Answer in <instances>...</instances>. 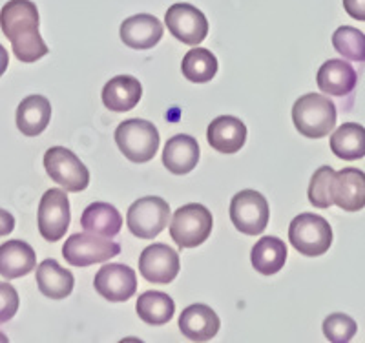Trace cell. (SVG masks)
<instances>
[{"label": "cell", "mask_w": 365, "mask_h": 343, "mask_svg": "<svg viewBox=\"0 0 365 343\" xmlns=\"http://www.w3.org/2000/svg\"><path fill=\"white\" fill-rule=\"evenodd\" d=\"M0 28L19 61L31 64L50 53L38 34V9L31 0H9L0 11Z\"/></svg>", "instance_id": "obj_1"}, {"label": "cell", "mask_w": 365, "mask_h": 343, "mask_svg": "<svg viewBox=\"0 0 365 343\" xmlns=\"http://www.w3.org/2000/svg\"><path fill=\"white\" fill-rule=\"evenodd\" d=\"M292 121L302 135L322 139L336 126V106L329 97L307 93L299 97L292 106Z\"/></svg>", "instance_id": "obj_2"}, {"label": "cell", "mask_w": 365, "mask_h": 343, "mask_svg": "<svg viewBox=\"0 0 365 343\" xmlns=\"http://www.w3.org/2000/svg\"><path fill=\"white\" fill-rule=\"evenodd\" d=\"M115 143L132 163H148L159 150V132L145 119H128L115 130Z\"/></svg>", "instance_id": "obj_3"}, {"label": "cell", "mask_w": 365, "mask_h": 343, "mask_svg": "<svg viewBox=\"0 0 365 343\" xmlns=\"http://www.w3.org/2000/svg\"><path fill=\"white\" fill-rule=\"evenodd\" d=\"M289 241L303 256H324L332 245V228L322 215L299 214L291 221Z\"/></svg>", "instance_id": "obj_4"}, {"label": "cell", "mask_w": 365, "mask_h": 343, "mask_svg": "<svg viewBox=\"0 0 365 343\" xmlns=\"http://www.w3.org/2000/svg\"><path fill=\"white\" fill-rule=\"evenodd\" d=\"M214 220L207 207L190 203L178 208L172 217L170 236L181 248H195L208 240Z\"/></svg>", "instance_id": "obj_5"}, {"label": "cell", "mask_w": 365, "mask_h": 343, "mask_svg": "<svg viewBox=\"0 0 365 343\" xmlns=\"http://www.w3.org/2000/svg\"><path fill=\"white\" fill-rule=\"evenodd\" d=\"M168 217H170L168 203L158 195H148L132 203L126 214V223L133 236L141 240H154L166 228Z\"/></svg>", "instance_id": "obj_6"}, {"label": "cell", "mask_w": 365, "mask_h": 343, "mask_svg": "<svg viewBox=\"0 0 365 343\" xmlns=\"http://www.w3.org/2000/svg\"><path fill=\"white\" fill-rule=\"evenodd\" d=\"M44 168L66 192H83L90 185V172L71 150L53 146L44 153Z\"/></svg>", "instance_id": "obj_7"}, {"label": "cell", "mask_w": 365, "mask_h": 343, "mask_svg": "<svg viewBox=\"0 0 365 343\" xmlns=\"http://www.w3.org/2000/svg\"><path fill=\"white\" fill-rule=\"evenodd\" d=\"M119 243H113L110 237H101L91 232L73 234L66 240L63 247V256L73 267H90L96 263H104L119 256Z\"/></svg>", "instance_id": "obj_8"}, {"label": "cell", "mask_w": 365, "mask_h": 343, "mask_svg": "<svg viewBox=\"0 0 365 343\" xmlns=\"http://www.w3.org/2000/svg\"><path fill=\"white\" fill-rule=\"evenodd\" d=\"M269 203L259 192L241 190L230 201V220L240 232L257 236L269 225Z\"/></svg>", "instance_id": "obj_9"}, {"label": "cell", "mask_w": 365, "mask_h": 343, "mask_svg": "<svg viewBox=\"0 0 365 343\" xmlns=\"http://www.w3.org/2000/svg\"><path fill=\"white\" fill-rule=\"evenodd\" d=\"M70 227V201L66 192L51 188L46 192L38 205V232L46 241L55 243L63 240Z\"/></svg>", "instance_id": "obj_10"}, {"label": "cell", "mask_w": 365, "mask_h": 343, "mask_svg": "<svg viewBox=\"0 0 365 343\" xmlns=\"http://www.w3.org/2000/svg\"><path fill=\"white\" fill-rule=\"evenodd\" d=\"M165 24L178 41L188 46H197L208 35V21L203 11L185 2L168 8L165 15Z\"/></svg>", "instance_id": "obj_11"}, {"label": "cell", "mask_w": 365, "mask_h": 343, "mask_svg": "<svg viewBox=\"0 0 365 343\" xmlns=\"http://www.w3.org/2000/svg\"><path fill=\"white\" fill-rule=\"evenodd\" d=\"M179 269H181L179 254L165 243L150 245L139 257V272L150 283L166 285V283L174 282Z\"/></svg>", "instance_id": "obj_12"}, {"label": "cell", "mask_w": 365, "mask_h": 343, "mask_svg": "<svg viewBox=\"0 0 365 343\" xmlns=\"http://www.w3.org/2000/svg\"><path fill=\"white\" fill-rule=\"evenodd\" d=\"M93 287L108 302H128L137 290V276L126 265L110 263L96 274Z\"/></svg>", "instance_id": "obj_13"}, {"label": "cell", "mask_w": 365, "mask_h": 343, "mask_svg": "<svg viewBox=\"0 0 365 343\" xmlns=\"http://www.w3.org/2000/svg\"><path fill=\"white\" fill-rule=\"evenodd\" d=\"M332 203L345 212H358L365 207V172L344 168L332 179Z\"/></svg>", "instance_id": "obj_14"}, {"label": "cell", "mask_w": 365, "mask_h": 343, "mask_svg": "<svg viewBox=\"0 0 365 343\" xmlns=\"http://www.w3.org/2000/svg\"><path fill=\"white\" fill-rule=\"evenodd\" d=\"M208 145L216 152L232 155L237 153L247 141V126L243 121L232 116H221L208 124Z\"/></svg>", "instance_id": "obj_15"}, {"label": "cell", "mask_w": 365, "mask_h": 343, "mask_svg": "<svg viewBox=\"0 0 365 343\" xmlns=\"http://www.w3.org/2000/svg\"><path fill=\"white\" fill-rule=\"evenodd\" d=\"M163 24L148 13H139L120 24V41L132 50H150L163 39Z\"/></svg>", "instance_id": "obj_16"}, {"label": "cell", "mask_w": 365, "mask_h": 343, "mask_svg": "<svg viewBox=\"0 0 365 343\" xmlns=\"http://www.w3.org/2000/svg\"><path fill=\"white\" fill-rule=\"evenodd\" d=\"M316 83L325 96L345 97L356 88L358 73L349 62L341 58H331L322 64L316 75Z\"/></svg>", "instance_id": "obj_17"}, {"label": "cell", "mask_w": 365, "mask_h": 343, "mask_svg": "<svg viewBox=\"0 0 365 343\" xmlns=\"http://www.w3.org/2000/svg\"><path fill=\"white\" fill-rule=\"evenodd\" d=\"M220 316L208 305H190L179 316V329L192 342H208L220 331Z\"/></svg>", "instance_id": "obj_18"}, {"label": "cell", "mask_w": 365, "mask_h": 343, "mask_svg": "<svg viewBox=\"0 0 365 343\" xmlns=\"http://www.w3.org/2000/svg\"><path fill=\"white\" fill-rule=\"evenodd\" d=\"M143 97L141 83L132 75H117L104 84L103 103L110 112H130Z\"/></svg>", "instance_id": "obj_19"}, {"label": "cell", "mask_w": 365, "mask_h": 343, "mask_svg": "<svg viewBox=\"0 0 365 343\" xmlns=\"http://www.w3.org/2000/svg\"><path fill=\"white\" fill-rule=\"evenodd\" d=\"M200 145L190 135H174L168 139L163 152V165L175 175H185L197 166Z\"/></svg>", "instance_id": "obj_20"}, {"label": "cell", "mask_w": 365, "mask_h": 343, "mask_svg": "<svg viewBox=\"0 0 365 343\" xmlns=\"http://www.w3.org/2000/svg\"><path fill=\"white\" fill-rule=\"evenodd\" d=\"M35 265V250L26 241L11 240L0 245V274L6 280H17L34 272Z\"/></svg>", "instance_id": "obj_21"}, {"label": "cell", "mask_w": 365, "mask_h": 343, "mask_svg": "<svg viewBox=\"0 0 365 343\" xmlns=\"http://www.w3.org/2000/svg\"><path fill=\"white\" fill-rule=\"evenodd\" d=\"M37 287L46 298L64 300L73 290L75 280L70 270L63 269L55 260H44L37 267Z\"/></svg>", "instance_id": "obj_22"}, {"label": "cell", "mask_w": 365, "mask_h": 343, "mask_svg": "<svg viewBox=\"0 0 365 343\" xmlns=\"http://www.w3.org/2000/svg\"><path fill=\"white\" fill-rule=\"evenodd\" d=\"M51 121V103L42 96H29L17 108V126L26 137H37Z\"/></svg>", "instance_id": "obj_23"}, {"label": "cell", "mask_w": 365, "mask_h": 343, "mask_svg": "<svg viewBox=\"0 0 365 343\" xmlns=\"http://www.w3.org/2000/svg\"><path fill=\"white\" fill-rule=\"evenodd\" d=\"M81 227L84 228V232H91L97 236L113 237L123 227V215L108 203H91L81 215Z\"/></svg>", "instance_id": "obj_24"}, {"label": "cell", "mask_w": 365, "mask_h": 343, "mask_svg": "<svg viewBox=\"0 0 365 343\" xmlns=\"http://www.w3.org/2000/svg\"><path fill=\"white\" fill-rule=\"evenodd\" d=\"M250 261L256 272L272 276L285 267L287 245L279 237L265 236L257 241L250 252Z\"/></svg>", "instance_id": "obj_25"}, {"label": "cell", "mask_w": 365, "mask_h": 343, "mask_svg": "<svg viewBox=\"0 0 365 343\" xmlns=\"http://www.w3.org/2000/svg\"><path fill=\"white\" fill-rule=\"evenodd\" d=\"M331 150L336 158L356 161L365 158V128L358 123L341 124L331 137Z\"/></svg>", "instance_id": "obj_26"}, {"label": "cell", "mask_w": 365, "mask_h": 343, "mask_svg": "<svg viewBox=\"0 0 365 343\" xmlns=\"http://www.w3.org/2000/svg\"><path fill=\"white\" fill-rule=\"evenodd\" d=\"M137 316L150 325H165L172 319L175 312L174 300L159 290L143 292L137 300Z\"/></svg>", "instance_id": "obj_27"}, {"label": "cell", "mask_w": 365, "mask_h": 343, "mask_svg": "<svg viewBox=\"0 0 365 343\" xmlns=\"http://www.w3.org/2000/svg\"><path fill=\"white\" fill-rule=\"evenodd\" d=\"M181 71L190 83H208L217 73V58L205 48H194L182 57Z\"/></svg>", "instance_id": "obj_28"}, {"label": "cell", "mask_w": 365, "mask_h": 343, "mask_svg": "<svg viewBox=\"0 0 365 343\" xmlns=\"http://www.w3.org/2000/svg\"><path fill=\"white\" fill-rule=\"evenodd\" d=\"M332 46L341 57L354 62H365V35L360 29L341 26L332 35Z\"/></svg>", "instance_id": "obj_29"}, {"label": "cell", "mask_w": 365, "mask_h": 343, "mask_svg": "<svg viewBox=\"0 0 365 343\" xmlns=\"http://www.w3.org/2000/svg\"><path fill=\"white\" fill-rule=\"evenodd\" d=\"M334 170L331 166H322L314 172L311 179V185H309V201L311 205H314L316 208H329L332 203V179H334Z\"/></svg>", "instance_id": "obj_30"}, {"label": "cell", "mask_w": 365, "mask_h": 343, "mask_svg": "<svg viewBox=\"0 0 365 343\" xmlns=\"http://www.w3.org/2000/svg\"><path fill=\"white\" fill-rule=\"evenodd\" d=\"M356 331V322L351 316L341 314V312H334V314L327 316L324 322V334L329 342L347 343L353 339Z\"/></svg>", "instance_id": "obj_31"}, {"label": "cell", "mask_w": 365, "mask_h": 343, "mask_svg": "<svg viewBox=\"0 0 365 343\" xmlns=\"http://www.w3.org/2000/svg\"><path fill=\"white\" fill-rule=\"evenodd\" d=\"M19 292L9 283H0V323H6L17 314Z\"/></svg>", "instance_id": "obj_32"}, {"label": "cell", "mask_w": 365, "mask_h": 343, "mask_svg": "<svg viewBox=\"0 0 365 343\" xmlns=\"http://www.w3.org/2000/svg\"><path fill=\"white\" fill-rule=\"evenodd\" d=\"M344 9L349 17L365 22V0H344Z\"/></svg>", "instance_id": "obj_33"}, {"label": "cell", "mask_w": 365, "mask_h": 343, "mask_svg": "<svg viewBox=\"0 0 365 343\" xmlns=\"http://www.w3.org/2000/svg\"><path fill=\"white\" fill-rule=\"evenodd\" d=\"M13 228H15V217L8 210L0 208V236H8Z\"/></svg>", "instance_id": "obj_34"}, {"label": "cell", "mask_w": 365, "mask_h": 343, "mask_svg": "<svg viewBox=\"0 0 365 343\" xmlns=\"http://www.w3.org/2000/svg\"><path fill=\"white\" fill-rule=\"evenodd\" d=\"M8 64H9V55H8V51H6L4 46L0 44V77L6 73V70H8Z\"/></svg>", "instance_id": "obj_35"}]
</instances>
